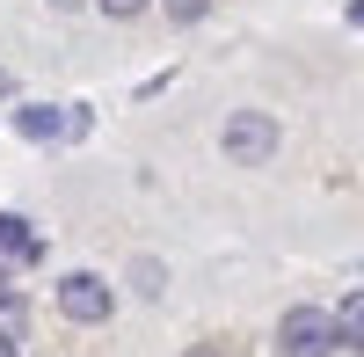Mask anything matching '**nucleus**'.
I'll return each instance as SVG.
<instances>
[{
	"label": "nucleus",
	"mask_w": 364,
	"mask_h": 357,
	"mask_svg": "<svg viewBox=\"0 0 364 357\" xmlns=\"http://www.w3.org/2000/svg\"><path fill=\"white\" fill-rule=\"evenodd\" d=\"M350 22H357V29H364V0H350Z\"/></svg>",
	"instance_id": "11"
},
{
	"label": "nucleus",
	"mask_w": 364,
	"mask_h": 357,
	"mask_svg": "<svg viewBox=\"0 0 364 357\" xmlns=\"http://www.w3.org/2000/svg\"><path fill=\"white\" fill-rule=\"evenodd\" d=\"M277 350H284V357H328V350H343L336 314H321V307H284V321H277Z\"/></svg>",
	"instance_id": "1"
},
{
	"label": "nucleus",
	"mask_w": 364,
	"mask_h": 357,
	"mask_svg": "<svg viewBox=\"0 0 364 357\" xmlns=\"http://www.w3.org/2000/svg\"><path fill=\"white\" fill-rule=\"evenodd\" d=\"M109 284L95 277V270H73L66 284H58V314H66V321H80V329H95V321H109Z\"/></svg>",
	"instance_id": "3"
},
{
	"label": "nucleus",
	"mask_w": 364,
	"mask_h": 357,
	"mask_svg": "<svg viewBox=\"0 0 364 357\" xmlns=\"http://www.w3.org/2000/svg\"><path fill=\"white\" fill-rule=\"evenodd\" d=\"M269 154H277V117H269V110H233L226 117V161L262 168Z\"/></svg>",
	"instance_id": "2"
},
{
	"label": "nucleus",
	"mask_w": 364,
	"mask_h": 357,
	"mask_svg": "<svg viewBox=\"0 0 364 357\" xmlns=\"http://www.w3.org/2000/svg\"><path fill=\"white\" fill-rule=\"evenodd\" d=\"M0 95H15V80H8V73H0Z\"/></svg>",
	"instance_id": "12"
},
{
	"label": "nucleus",
	"mask_w": 364,
	"mask_h": 357,
	"mask_svg": "<svg viewBox=\"0 0 364 357\" xmlns=\"http://www.w3.org/2000/svg\"><path fill=\"white\" fill-rule=\"evenodd\" d=\"M51 8H73V0H51Z\"/></svg>",
	"instance_id": "14"
},
{
	"label": "nucleus",
	"mask_w": 364,
	"mask_h": 357,
	"mask_svg": "<svg viewBox=\"0 0 364 357\" xmlns=\"http://www.w3.org/2000/svg\"><path fill=\"white\" fill-rule=\"evenodd\" d=\"M336 336H343V350L364 357V292H350V299L336 307Z\"/></svg>",
	"instance_id": "6"
},
{
	"label": "nucleus",
	"mask_w": 364,
	"mask_h": 357,
	"mask_svg": "<svg viewBox=\"0 0 364 357\" xmlns=\"http://www.w3.org/2000/svg\"><path fill=\"white\" fill-rule=\"evenodd\" d=\"M37 255H44V241L29 233V219L0 212V262H8V270H22V262H37Z\"/></svg>",
	"instance_id": "5"
},
{
	"label": "nucleus",
	"mask_w": 364,
	"mask_h": 357,
	"mask_svg": "<svg viewBox=\"0 0 364 357\" xmlns=\"http://www.w3.org/2000/svg\"><path fill=\"white\" fill-rule=\"evenodd\" d=\"M190 357H219V350H190Z\"/></svg>",
	"instance_id": "13"
},
{
	"label": "nucleus",
	"mask_w": 364,
	"mask_h": 357,
	"mask_svg": "<svg viewBox=\"0 0 364 357\" xmlns=\"http://www.w3.org/2000/svg\"><path fill=\"white\" fill-rule=\"evenodd\" d=\"M15 132H22V139H80V132H87V110L29 102V110H15Z\"/></svg>",
	"instance_id": "4"
},
{
	"label": "nucleus",
	"mask_w": 364,
	"mask_h": 357,
	"mask_svg": "<svg viewBox=\"0 0 364 357\" xmlns=\"http://www.w3.org/2000/svg\"><path fill=\"white\" fill-rule=\"evenodd\" d=\"M15 321H22V292L0 284V329H15Z\"/></svg>",
	"instance_id": "7"
},
{
	"label": "nucleus",
	"mask_w": 364,
	"mask_h": 357,
	"mask_svg": "<svg viewBox=\"0 0 364 357\" xmlns=\"http://www.w3.org/2000/svg\"><path fill=\"white\" fill-rule=\"evenodd\" d=\"M0 357H22V350H15V336H8V329H0Z\"/></svg>",
	"instance_id": "10"
},
{
	"label": "nucleus",
	"mask_w": 364,
	"mask_h": 357,
	"mask_svg": "<svg viewBox=\"0 0 364 357\" xmlns=\"http://www.w3.org/2000/svg\"><path fill=\"white\" fill-rule=\"evenodd\" d=\"M95 8H102V15H117V22H132V15L146 8V0H95Z\"/></svg>",
	"instance_id": "8"
},
{
	"label": "nucleus",
	"mask_w": 364,
	"mask_h": 357,
	"mask_svg": "<svg viewBox=\"0 0 364 357\" xmlns=\"http://www.w3.org/2000/svg\"><path fill=\"white\" fill-rule=\"evenodd\" d=\"M168 15H175V22H197V15H204V0H168Z\"/></svg>",
	"instance_id": "9"
}]
</instances>
